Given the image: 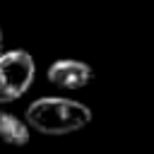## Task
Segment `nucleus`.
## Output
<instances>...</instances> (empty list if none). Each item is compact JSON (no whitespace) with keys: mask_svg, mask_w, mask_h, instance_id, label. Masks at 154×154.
I'll list each match as a JSON object with an SVG mask.
<instances>
[{"mask_svg":"<svg viewBox=\"0 0 154 154\" xmlns=\"http://www.w3.org/2000/svg\"><path fill=\"white\" fill-rule=\"evenodd\" d=\"M91 120V111L79 103V101H70V99H38L26 108V123L43 132V135H70L82 130L84 125H89Z\"/></svg>","mask_w":154,"mask_h":154,"instance_id":"nucleus-1","label":"nucleus"},{"mask_svg":"<svg viewBox=\"0 0 154 154\" xmlns=\"http://www.w3.org/2000/svg\"><path fill=\"white\" fill-rule=\"evenodd\" d=\"M36 75L34 58L26 51L0 53V101H17L31 87Z\"/></svg>","mask_w":154,"mask_h":154,"instance_id":"nucleus-2","label":"nucleus"},{"mask_svg":"<svg viewBox=\"0 0 154 154\" xmlns=\"http://www.w3.org/2000/svg\"><path fill=\"white\" fill-rule=\"evenodd\" d=\"M91 75H94L91 67L79 60H55L46 72L51 84H55L60 89H70V91L87 87L91 82Z\"/></svg>","mask_w":154,"mask_h":154,"instance_id":"nucleus-3","label":"nucleus"},{"mask_svg":"<svg viewBox=\"0 0 154 154\" xmlns=\"http://www.w3.org/2000/svg\"><path fill=\"white\" fill-rule=\"evenodd\" d=\"M0 140L5 144H12V147L26 144L29 142V128H26V123H22L17 116L0 113Z\"/></svg>","mask_w":154,"mask_h":154,"instance_id":"nucleus-4","label":"nucleus"},{"mask_svg":"<svg viewBox=\"0 0 154 154\" xmlns=\"http://www.w3.org/2000/svg\"><path fill=\"white\" fill-rule=\"evenodd\" d=\"M0 53H2V29H0Z\"/></svg>","mask_w":154,"mask_h":154,"instance_id":"nucleus-5","label":"nucleus"},{"mask_svg":"<svg viewBox=\"0 0 154 154\" xmlns=\"http://www.w3.org/2000/svg\"><path fill=\"white\" fill-rule=\"evenodd\" d=\"M0 113H2V111H0Z\"/></svg>","mask_w":154,"mask_h":154,"instance_id":"nucleus-6","label":"nucleus"}]
</instances>
